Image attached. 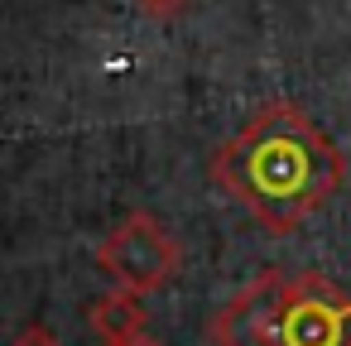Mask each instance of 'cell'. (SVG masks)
<instances>
[{
  "instance_id": "obj_1",
  "label": "cell",
  "mask_w": 351,
  "mask_h": 346,
  "mask_svg": "<svg viewBox=\"0 0 351 346\" xmlns=\"http://www.w3.org/2000/svg\"><path fill=\"white\" fill-rule=\"evenodd\" d=\"M341 178H346L341 149L293 101L260 106L212 154V183L226 188L274 236H289L313 212H322L337 197Z\"/></svg>"
},
{
  "instance_id": "obj_2",
  "label": "cell",
  "mask_w": 351,
  "mask_h": 346,
  "mask_svg": "<svg viewBox=\"0 0 351 346\" xmlns=\"http://www.w3.org/2000/svg\"><path fill=\"white\" fill-rule=\"evenodd\" d=\"M207 332L217 346H351V293L317 269H260Z\"/></svg>"
},
{
  "instance_id": "obj_3",
  "label": "cell",
  "mask_w": 351,
  "mask_h": 346,
  "mask_svg": "<svg viewBox=\"0 0 351 346\" xmlns=\"http://www.w3.org/2000/svg\"><path fill=\"white\" fill-rule=\"evenodd\" d=\"M97 264L106 269V279H111L116 288H130V293L149 298V293H159V288L173 284V274H178V264H183V250H178L173 231H169L154 212L135 207V212H125V217L101 236Z\"/></svg>"
},
{
  "instance_id": "obj_4",
  "label": "cell",
  "mask_w": 351,
  "mask_h": 346,
  "mask_svg": "<svg viewBox=\"0 0 351 346\" xmlns=\"http://www.w3.org/2000/svg\"><path fill=\"white\" fill-rule=\"evenodd\" d=\"M92 332L101 341H121V336H140L145 332V298L130 288H111L92 303Z\"/></svg>"
},
{
  "instance_id": "obj_5",
  "label": "cell",
  "mask_w": 351,
  "mask_h": 346,
  "mask_svg": "<svg viewBox=\"0 0 351 346\" xmlns=\"http://www.w3.org/2000/svg\"><path fill=\"white\" fill-rule=\"evenodd\" d=\"M15 346H58V336H53L44 322H29V327L15 336Z\"/></svg>"
},
{
  "instance_id": "obj_6",
  "label": "cell",
  "mask_w": 351,
  "mask_h": 346,
  "mask_svg": "<svg viewBox=\"0 0 351 346\" xmlns=\"http://www.w3.org/2000/svg\"><path fill=\"white\" fill-rule=\"evenodd\" d=\"M101 346H159V341H149V336L140 332V336H121V341H101Z\"/></svg>"
}]
</instances>
